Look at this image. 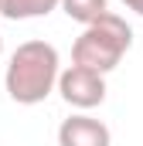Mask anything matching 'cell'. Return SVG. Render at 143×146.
<instances>
[{
	"mask_svg": "<svg viewBox=\"0 0 143 146\" xmlns=\"http://www.w3.org/2000/svg\"><path fill=\"white\" fill-rule=\"evenodd\" d=\"M130 44H133V27L119 14L106 10L99 21L85 24V31L75 37V44H72V65H82V68H92V72L106 75L123 61V54L130 51Z\"/></svg>",
	"mask_w": 143,
	"mask_h": 146,
	"instance_id": "cell-2",
	"label": "cell"
},
{
	"mask_svg": "<svg viewBox=\"0 0 143 146\" xmlns=\"http://www.w3.org/2000/svg\"><path fill=\"white\" fill-rule=\"evenodd\" d=\"M58 78H61V65H58L55 44H48V41H24L10 54L3 85H7V95L17 106H37L58 88Z\"/></svg>",
	"mask_w": 143,
	"mask_h": 146,
	"instance_id": "cell-1",
	"label": "cell"
},
{
	"mask_svg": "<svg viewBox=\"0 0 143 146\" xmlns=\"http://www.w3.org/2000/svg\"><path fill=\"white\" fill-rule=\"evenodd\" d=\"M123 3H126L130 10H136V14H140V17H143V0H123Z\"/></svg>",
	"mask_w": 143,
	"mask_h": 146,
	"instance_id": "cell-7",
	"label": "cell"
},
{
	"mask_svg": "<svg viewBox=\"0 0 143 146\" xmlns=\"http://www.w3.org/2000/svg\"><path fill=\"white\" fill-rule=\"evenodd\" d=\"M55 7H61V0H0V17L34 21V17H48Z\"/></svg>",
	"mask_w": 143,
	"mask_h": 146,
	"instance_id": "cell-5",
	"label": "cell"
},
{
	"mask_svg": "<svg viewBox=\"0 0 143 146\" xmlns=\"http://www.w3.org/2000/svg\"><path fill=\"white\" fill-rule=\"evenodd\" d=\"M58 146H112L109 126L92 115H68L58 126Z\"/></svg>",
	"mask_w": 143,
	"mask_h": 146,
	"instance_id": "cell-4",
	"label": "cell"
},
{
	"mask_svg": "<svg viewBox=\"0 0 143 146\" xmlns=\"http://www.w3.org/2000/svg\"><path fill=\"white\" fill-rule=\"evenodd\" d=\"M61 10L68 14L72 21H78V24L85 27V24L99 21L109 7H106V0H61Z\"/></svg>",
	"mask_w": 143,
	"mask_h": 146,
	"instance_id": "cell-6",
	"label": "cell"
},
{
	"mask_svg": "<svg viewBox=\"0 0 143 146\" xmlns=\"http://www.w3.org/2000/svg\"><path fill=\"white\" fill-rule=\"evenodd\" d=\"M0 54H3V37H0Z\"/></svg>",
	"mask_w": 143,
	"mask_h": 146,
	"instance_id": "cell-8",
	"label": "cell"
},
{
	"mask_svg": "<svg viewBox=\"0 0 143 146\" xmlns=\"http://www.w3.org/2000/svg\"><path fill=\"white\" fill-rule=\"evenodd\" d=\"M58 92L72 109H82V112L96 109V106L106 102V75L92 72V68H82V65H72L58 78Z\"/></svg>",
	"mask_w": 143,
	"mask_h": 146,
	"instance_id": "cell-3",
	"label": "cell"
}]
</instances>
